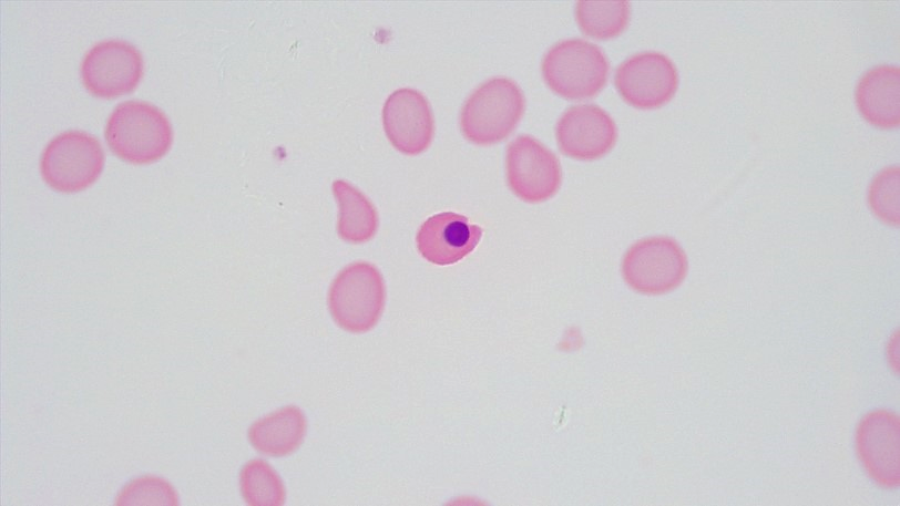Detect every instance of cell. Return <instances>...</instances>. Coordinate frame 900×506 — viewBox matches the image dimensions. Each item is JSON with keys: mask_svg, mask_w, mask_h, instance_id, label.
Masks as SVG:
<instances>
[{"mask_svg": "<svg viewBox=\"0 0 900 506\" xmlns=\"http://www.w3.org/2000/svg\"><path fill=\"white\" fill-rule=\"evenodd\" d=\"M104 138L120 159L146 165L167 154L174 132L168 117L156 105L130 100L116 105L108 117Z\"/></svg>", "mask_w": 900, "mask_h": 506, "instance_id": "1", "label": "cell"}, {"mask_svg": "<svg viewBox=\"0 0 900 506\" xmlns=\"http://www.w3.org/2000/svg\"><path fill=\"white\" fill-rule=\"evenodd\" d=\"M525 97L513 80L495 76L481 83L464 102L460 113L463 137L475 145L505 140L521 121Z\"/></svg>", "mask_w": 900, "mask_h": 506, "instance_id": "2", "label": "cell"}, {"mask_svg": "<svg viewBox=\"0 0 900 506\" xmlns=\"http://www.w3.org/2000/svg\"><path fill=\"white\" fill-rule=\"evenodd\" d=\"M549 89L566 100H585L606 85L610 63L604 52L582 39L562 40L552 45L541 62Z\"/></svg>", "mask_w": 900, "mask_h": 506, "instance_id": "3", "label": "cell"}, {"mask_svg": "<svg viewBox=\"0 0 900 506\" xmlns=\"http://www.w3.org/2000/svg\"><path fill=\"white\" fill-rule=\"evenodd\" d=\"M104 162V151L95 136L70 130L49 141L41 153L39 167L42 179L51 189L74 194L96 182Z\"/></svg>", "mask_w": 900, "mask_h": 506, "instance_id": "4", "label": "cell"}, {"mask_svg": "<svg viewBox=\"0 0 900 506\" xmlns=\"http://www.w3.org/2000/svg\"><path fill=\"white\" fill-rule=\"evenodd\" d=\"M386 289L378 268L369 262L346 266L334 279L328 307L334 321L351 333H364L379 321Z\"/></svg>", "mask_w": 900, "mask_h": 506, "instance_id": "5", "label": "cell"}, {"mask_svg": "<svg viewBox=\"0 0 900 506\" xmlns=\"http://www.w3.org/2000/svg\"><path fill=\"white\" fill-rule=\"evenodd\" d=\"M687 272L688 260L684 249L667 236L637 240L622 260L623 279L643 295L667 293L681 286Z\"/></svg>", "mask_w": 900, "mask_h": 506, "instance_id": "6", "label": "cell"}, {"mask_svg": "<svg viewBox=\"0 0 900 506\" xmlns=\"http://www.w3.org/2000/svg\"><path fill=\"white\" fill-rule=\"evenodd\" d=\"M80 74L91 95L113 99L135 90L144 74V60L133 44L117 39L104 40L88 50Z\"/></svg>", "mask_w": 900, "mask_h": 506, "instance_id": "7", "label": "cell"}, {"mask_svg": "<svg viewBox=\"0 0 900 506\" xmlns=\"http://www.w3.org/2000/svg\"><path fill=\"white\" fill-rule=\"evenodd\" d=\"M505 176L510 190L530 204L549 200L562 184L559 158L530 135H520L508 145Z\"/></svg>", "mask_w": 900, "mask_h": 506, "instance_id": "8", "label": "cell"}, {"mask_svg": "<svg viewBox=\"0 0 900 506\" xmlns=\"http://www.w3.org/2000/svg\"><path fill=\"white\" fill-rule=\"evenodd\" d=\"M614 84L620 96L638 110H654L675 95L679 76L674 62L658 51L636 53L616 69Z\"/></svg>", "mask_w": 900, "mask_h": 506, "instance_id": "9", "label": "cell"}, {"mask_svg": "<svg viewBox=\"0 0 900 506\" xmlns=\"http://www.w3.org/2000/svg\"><path fill=\"white\" fill-rule=\"evenodd\" d=\"M856 451L868 476L879 486L900 484V420L888 410L867 413L856 430Z\"/></svg>", "mask_w": 900, "mask_h": 506, "instance_id": "10", "label": "cell"}, {"mask_svg": "<svg viewBox=\"0 0 900 506\" xmlns=\"http://www.w3.org/2000/svg\"><path fill=\"white\" fill-rule=\"evenodd\" d=\"M555 137L561 153L577 161H594L606 155L617 140V127L610 114L595 104L572 105L559 118Z\"/></svg>", "mask_w": 900, "mask_h": 506, "instance_id": "11", "label": "cell"}, {"mask_svg": "<svg viewBox=\"0 0 900 506\" xmlns=\"http://www.w3.org/2000/svg\"><path fill=\"white\" fill-rule=\"evenodd\" d=\"M382 123L391 144L406 155L426 151L433 137L431 106L413 89H399L389 95L382 109Z\"/></svg>", "mask_w": 900, "mask_h": 506, "instance_id": "12", "label": "cell"}, {"mask_svg": "<svg viewBox=\"0 0 900 506\" xmlns=\"http://www.w3.org/2000/svg\"><path fill=\"white\" fill-rule=\"evenodd\" d=\"M482 228L470 224L468 218L453 211L430 216L420 226L416 242L420 255L431 264L453 265L479 245Z\"/></svg>", "mask_w": 900, "mask_h": 506, "instance_id": "13", "label": "cell"}, {"mask_svg": "<svg viewBox=\"0 0 900 506\" xmlns=\"http://www.w3.org/2000/svg\"><path fill=\"white\" fill-rule=\"evenodd\" d=\"M855 100L862 117L879 128L900 124V69L879 65L866 72L856 86Z\"/></svg>", "mask_w": 900, "mask_h": 506, "instance_id": "14", "label": "cell"}, {"mask_svg": "<svg viewBox=\"0 0 900 506\" xmlns=\"http://www.w3.org/2000/svg\"><path fill=\"white\" fill-rule=\"evenodd\" d=\"M307 422L296 405L284 406L254 422L248 428V441L262 454L286 456L304 441Z\"/></svg>", "mask_w": 900, "mask_h": 506, "instance_id": "15", "label": "cell"}, {"mask_svg": "<svg viewBox=\"0 0 900 506\" xmlns=\"http://www.w3.org/2000/svg\"><path fill=\"white\" fill-rule=\"evenodd\" d=\"M333 190L339 205V236L355 244L372 238L378 227V216L369 199L344 180L334 182Z\"/></svg>", "mask_w": 900, "mask_h": 506, "instance_id": "16", "label": "cell"}, {"mask_svg": "<svg viewBox=\"0 0 900 506\" xmlns=\"http://www.w3.org/2000/svg\"><path fill=\"white\" fill-rule=\"evenodd\" d=\"M628 1H577L575 20L581 31L593 39L608 40L618 37L628 25Z\"/></svg>", "mask_w": 900, "mask_h": 506, "instance_id": "17", "label": "cell"}, {"mask_svg": "<svg viewBox=\"0 0 900 506\" xmlns=\"http://www.w3.org/2000/svg\"><path fill=\"white\" fill-rule=\"evenodd\" d=\"M239 487L248 505L277 506L285 502L282 479L263 459H252L243 466L239 473Z\"/></svg>", "mask_w": 900, "mask_h": 506, "instance_id": "18", "label": "cell"}, {"mask_svg": "<svg viewBox=\"0 0 900 506\" xmlns=\"http://www.w3.org/2000/svg\"><path fill=\"white\" fill-rule=\"evenodd\" d=\"M868 204L871 211L883 224L899 227L900 224V168L889 166L881 169L871 180L868 189Z\"/></svg>", "mask_w": 900, "mask_h": 506, "instance_id": "19", "label": "cell"}, {"mask_svg": "<svg viewBox=\"0 0 900 506\" xmlns=\"http://www.w3.org/2000/svg\"><path fill=\"white\" fill-rule=\"evenodd\" d=\"M115 505H178V496L173 485L162 477L142 476L126 483L117 493Z\"/></svg>", "mask_w": 900, "mask_h": 506, "instance_id": "20", "label": "cell"}]
</instances>
